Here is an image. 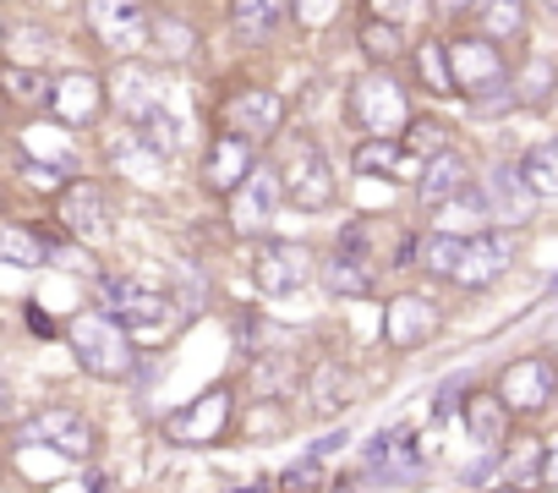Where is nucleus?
Returning a JSON list of instances; mask_svg holds the SVG:
<instances>
[{
  "mask_svg": "<svg viewBox=\"0 0 558 493\" xmlns=\"http://www.w3.org/2000/svg\"><path fill=\"white\" fill-rule=\"evenodd\" d=\"M329 482H335V477L324 471V460H318V455H302V460L286 471V493H324Z\"/></svg>",
  "mask_w": 558,
  "mask_h": 493,
  "instance_id": "nucleus-40",
  "label": "nucleus"
},
{
  "mask_svg": "<svg viewBox=\"0 0 558 493\" xmlns=\"http://www.w3.org/2000/svg\"><path fill=\"white\" fill-rule=\"evenodd\" d=\"M279 176L268 165H252V176L230 192V230L235 236H263L274 225V208H279Z\"/></svg>",
  "mask_w": 558,
  "mask_h": 493,
  "instance_id": "nucleus-16",
  "label": "nucleus"
},
{
  "mask_svg": "<svg viewBox=\"0 0 558 493\" xmlns=\"http://www.w3.org/2000/svg\"><path fill=\"white\" fill-rule=\"evenodd\" d=\"M296 17L291 0H230V34L241 45H274Z\"/></svg>",
  "mask_w": 558,
  "mask_h": 493,
  "instance_id": "nucleus-22",
  "label": "nucleus"
},
{
  "mask_svg": "<svg viewBox=\"0 0 558 493\" xmlns=\"http://www.w3.org/2000/svg\"><path fill=\"white\" fill-rule=\"evenodd\" d=\"M252 165H257V143H246V137H235V132L219 127V132L208 137L203 159H197V181H203L208 197H230V192L252 176Z\"/></svg>",
  "mask_w": 558,
  "mask_h": 493,
  "instance_id": "nucleus-12",
  "label": "nucleus"
},
{
  "mask_svg": "<svg viewBox=\"0 0 558 493\" xmlns=\"http://www.w3.org/2000/svg\"><path fill=\"white\" fill-rule=\"evenodd\" d=\"M83 17H88V34L99 39V50H110L116 61L137 56L154 34V17L143 0H83Z\"/></svg>",
  "mask_w": 558,
  "mask_h": 493,
  "instance_id": "nucleus-6",
  "label": "nucleus"
},
{
  "mask_svg": "<svg viewBox=\"0 0 558 493\" xmlns=\"http://www.w3.org/2000/svg\"><path fill=\"white\" fill-rule=\"evenodd\" d=\"M553 105H558V99H553Z\"/></svg>",
  "mask_w": 558,
  "mask_h": 493,
  "instance_id": "nucleus-55",
  "label": "nucleus"
},
{
  "mask_svg": "<svg viewBox=\"0 0 558 493\" xmlns=\"http://www.w3.org/2000/svg\"><path fill=\"white\" fill-rule=\"evenodd\" d=\"M482 192H487V203H493V225H525V219H531V208H536V192L525 187L520 159L493 165V170L482 176Z\"/></svg>",
  "mask_w": 558,
  "mask_h": 493,
  "instance_id": "nucleus-21",
  "label": "nucleus"
},
{
  "mask_svg": "<svg viewBox=\"0 0 558 493\" xmlns=\"http://www.w3.org/2000/svg\"><path fill=\"white\" fill-rule=\"evenodd\" d=\"M345 400H351L345 368H340L335 357H329V362H318V368H313V411H318V417H335Z\"/></svg>",
  "mask_w": 558,
  "mask_h": 493,
  "instance_id": "nucleus-36",
  "label": "nucleus"
},
{
  "mask_svg": "<svg viewBox=\"0 0 558 493\" xmlns=\"http://www.w3.org/2000/svg\"><path fill=\"white\" fill-rule=\"evenodd\" d=\"M542 488H547V493H558V433H547V438H542Z\"/></svg>",
  "mask_w": 558,
  "mask_h": 493,
  "instance_id": "nucleus-46",
  "label": "nucleus"
},
{
  "mask_svg": "<svg viewBox=\"0 0 558 493\" xmlns=\"http://www.w3.org/2000/svg\"><path fill=\"white\" fill-rule=\"evenodd\" d=\"M23 176H28V187H39V192H61L66 181H77L72 170H61V165H45V159H23Z\"/></svg>",
  "mask_w": 558,
  "mask_h": 493,
  "instance_id": "nucleus-42",
  "label": "nucleus"
},
{
  "mask_svg": "<svg viewBox=\"0 0 558 493\" xmlns=\"http://www.w3.org/2000/svg\"><path fill=\"white\" fill-rule=\"evenodd\" d=\"M230 493H263V488H257V482H241V488H230Z\"/></svg>",
  "mask_w": 558,
  "mask_h": 493,
  "instance_id": "nucleus-51",
  "label": "nucleus"
},
{
  "mask_svg": "<svg viewBox=\"0 0 558 493\" xmlns=\"http://www.w3.org/2000/svg\"><path fill=\"white\" fill-rule=\"evenodd\" d=\"M438 329V308L416 291H400L384 302V346L389 351H416L427 335Z\"/></svg>",
  "mask_w": 558,
  "mask_h": 493,
  "instance_id": "nucleus-19",
  "label": "nucleus"
},
{
  "mask_svg": "<svg viewBox=\"0 0 558 493\" xmlns=\"http://www.w3.org/2000/svg\"><path fill=\"white\" fill-rule=\"evenodd\" d=\"M520 176H525V187L536 192V203H558V137L525 148V154H520Z\"/></svg>",
  "mask_w": 558,
  "mask_h": 493,
  "instance_id": "nucleus-32",
  "label": "nucleus"
},
{
  "mask_svg": "<svg viewBox=\"0 0 558 493\" xmlns=\"http://www.w3.org/2000/svg\"><path fill=\"white\" fill-rule=\"evenodd\" d=\"M427 7L438 17H471V12H482V0H427Z\"/></svg>",
  "mask_w": 558,
  "mask_h": 493,
  "instance_id": "nucleus-47",
  "label": "nucleus"
},
{
  "mask_svg": "<svg viewBox=\"0 0 558 493\" xmlns=\"http://www.w3.org/2000/svg\"><path fill=\"white\" fill-rule=\"evenodd\" d=\"M105 154H110V165H116L121 176H132V181H143V187H154V181L170 170V159H165L159 148H148L132 127H126L121 137H110V148H105Z\"/></svg>",
  "mask_w": 558,
  "mask_h": 493,
  "instance_id": "nucleus-26",
  "label": "nucleus"
},
{
  "mask_svg": "<svg viewBox=\"0 0 558 493\" xmlns=\"http://www.w3.org/2000/svg\"><path fill=\"white\" fill-rule=\"evenodd\" d=\"M99 308L121 324V329H137V335H159L170 329L175 318V297L159 291V286H143L132 275H105L99 280Z\"/></svg>",
  "mask_w": 558,
  "mask_h": 493,
  "instance_id": "nucleus-4",
  "label": "nucleus"
},
{
  "mask_svg": "<svg viewBox=\"0 0 558 493\" xmlns=\"http://www.w3.org/2000/svg\"><path fill=\"white\" fill-rule=\"evenodd\" d=\"M411 67H416V83L427 88V94H454V72H449V50H444V39H422L416 50H411Z\"/></svg>",
  "mask_w": 558,
  "mask_h": 493,
  "instance_id": "nucleus-34",
  "label": "nucleus"
},
{
  "mask_svg": "<svg viewBox=\"0 0 558 493\" xmlns=\"http://www.w3.org/2000/svg\"><path fill=\"white\" fill-rule=\"evenodd\" d=\"M246 269H252V286L263 297H296L318 275V264H313V253L302 241H263Z\"/></svg>",
  "mask_w": 558,
  "mask_h": 493,
  "instance_id": "nucleus-9",
  "label": "nucleus"
},
{
  "mask_svg": "<svg viewBox=\"0 0 558 493\" xmlns=\"http://www.w3.org/2000/svg\"><path fill=\"white\" fill-rule=\"evenodd\" d=\"M0 417H12V395H7V384H0Z\"/></svg>",
  "mask_w": 558,
  "mask_h": 493,
  "instance_id": "nucleus-49",
  "label": "nucleus"
},
{
  "mask_svg": "<svg viewBox=\"0 0 558 493\" xmlns=\"http://www.w3.org/2000/svg\"><path fill=\"white\" fill-rule=\"evenodd\" d=\"M225 433H230V389L225 384H214L208 395H197L165 417L170 444H219Z\"/></svg>",
  "mask_w": 558,
  "mask_h": 493,
  "instance_id": "nucleus-13",
  "label": "nucleus"
},
{
  "mask_svg": "<svg viewBox=\"0 0 558 493\" xmlns=\"http://www.w3.org/2000/svg\"><path fill=\"white\" fill-rule=\"evenodd\" d=\"M460 417H465V433H471L476 449H504V438H509V417H514V411L498 400V389H471L465 406H460Z\"/></svg>",
  "mask_w": 558,
  "mask_h": 493,
  "instance_id": "nucleus-24",
  "label": "nucleus"
},
{
  "mask_svg": "<svg viewBox=\"0 0 558 493\" xmlns=\"http://www.w3.org/2000/svg\"><path fill=\"white\" fill-rule=\"evenodd\" d=\"M351 170L367 176V181H411V187H416L422 159H416L400 137H362V143L351 148Z\"/></svg>",
  "mask_w": 558,
  "mask_h": 493,
  "instance_id": "nucleus-20",
  "label": "nucleus"
},
{
  "mask_svg": "<svg viewBox=\"0 0 558 493\" xmlns=\"http://www.w3.org/2000/svg\"><path fill=\"white\" fill-rule=\"evenodd\" d=\"M291 7H296V23L302 28H324V23L340 17V0H291Z\"/></svg>",
  "mask_w": 558,
  "mask_h": 493,
  "instance_id": "nucleus-44",
  "label": "nucleus"
},
{
  "mask_svg": "<svg viewBox=\"0 0 558 493\" xmlns=\"http://www.w3.org/2000/svg\"><path fill=\"white\" fill-rule=\"evenodd\" d=\"M274 176H279V192H286L296 208H307V214H324V208H335V197H340L335 165H329L324 143H318V137H307V132L286 137Z\"/></svg>",
  "mask_w": 558,
  "mask_h": 493,
  "instance_id": "nucleus-1",
  "label": "nucleus"
},
{
  "mask_svg": "<svg viewBox=\"0 0 558 493\" xmlns=\"http://www.w3.org/2000/svg\"><path fill=\"white\" fill-rule=\"evenodd\" d=\"M17 438H23V444H45V449H56V455H66V460H88L99 433H94V422L77 417L72 406H39L34 417L17 422Z\"/></svg>",
  "mask_w": 558,
  "mask_h": 493,
  "instance_id": "nucleus-8",
  "label": "nucleus"
},
{
  "mask_svg": "<svg viewBox=\"0 0 558 493\" xmlns=\"http://www.w3.org/2000/svg\"><path fill=\"white\" fill-rule=\"evenodd\" d=\"M50 258V246L34 236V230H23V225H0V264H12V269H39Z\"/></svg>",
  "mask_w": 558,
  "mask_h": 493,
  "instance_id": "nucleus-35",
  "label": "nucleus"
},
{
  "mask_svg": "<svg viewBox=\"0 0 558 493\" xmlns=\"http://www.w3.org/2000/svg\"><path fill=\"white\" fill-rule=\"evenodd\" d=\"M487 493H514V488H487Z\"/></svg>",
  "mask_w": 558,
  "mask_h": 493,
  "instance_id": "nucleus-53",
  "label": "nucleus"
},
{
  "mask_svg": "<svg viewBox=\"0 0 558 493\" xmlns=\"http://www.w3.org/2000/svg\"><path fill=\"white\" fill-rule=\"evenodd\" d=\"M110 105L126 116V127H137V121H148V116L165 110V77H159L148 61L126 56V61L110 72Z\"/></svg>",
  "mask_w": 558,
  "mask_h": 493,
  "instance_id": "nucleus-14",
  "label": "nucleus"
},
{
  "mask_svg": "<svg viewBox=\"0 0 558 493\" xmlns=\"http://www.w3.org/2000/svg\"><path fill=\"white\" fill-rule=\"evenodd\" d=\"M444 50H449L454 94L476 99V94L509 83V56H504V45H493L482 28H476V34H454V39H444Z\"/></svg>",
  "mask_w": 558,
  "mask_h": 493,
  "instance_id": "nucleus-7",
  "label": "nucleus"
},
{
  "mask_svg": "<svg viewBox=\"0 0 558 493\" xmlns=\"http://www.w3.org/2000/svg\"><path fill=\"white\" fill-rule=\"evenodd\" d=\"M28 324H34V329H39V335H56V324H50V318H45V313H39V308H28Z\"/></svg>",
  "mask_w": 558,
  "mask_h": 493,
  "instance_id": "nucleus-48",
  "label": "nucleus"
},
{
  "mask_svg": "<svg viewBox=\"0 0 558 493\" xmlns=\"http://www.w3.org/2000/svg\"><path fill=\"white\" fill-rule=\"evenodd\" d=\"M493 477H504V449H482V460L460 471L465 488H493Z\"/></svg>",
  "mask_w": 558,
  "mask_h": 493,
  "instance_id": "nucleus-43",
  "label": "nucleus"
},
{
  "mask_svg": "<svg viewBox=\"0 0 558 493\" xmlns=\"http://www.w3.org/2000/svg\"><path fill=\"white\" fill-rule=\"evenodd\" d=\"M542 7H547V17H558V0H542Z\"/></svg>",
  "mask_w": 558,
  "mask_h": 493,
  "instance_id": "nucleus-52",
  "label": "nucleus"
},
{
  "mask_svg": "<svg viewBox=\"0 0 558 493\" xmlns=\"http://www.w3.org/2000/svg\"><path fill=\"white\" fill-rule=\"evenodd\" d=\"M460 253H465V236H454V230L416 236V269H427L433 280H454V269H460Z\"/></svg>",
  "mask_w": 558,
  "mask_h": 493,
  "instance_id": "nucleus-28",
  "label": "nucleus"
},
{
  "mask_svg": "<svg viewBox=\"0 0 558 493\" xmlns=\"http://www.w3.org/2000/svg\"><path fill=\"white\" fill-rule=\"evenodd\" d=\"M400 143H405L416 159H433V154L454 148V143H449V127H444V121H433V116H411V127L400 132Z\"/></svg>",
  "mask_w": 558,
  "mask_h": 493,
  "instance_id": "nucleus-37",
  "label": "nucleus"
},
{
  "mask_svg": "<svg viewBox=\"0 0 558 493\" xmlns=\"http://www.w3.org/2000/svg\"><path fill=\"white\" fill-rule=\"evenodd\" d=\"M50 7H61V0H50Z\"/></svg>",
  "mask_w": 558,
  "mask_h": 493,
  "instance_id": "nucleus-54",
  "label": "nucleus"
},
{
  "mask_svg": "<svg viewBox=\"0 0 558 493\" xmlns=\"http://www.w3.org/2000/svg\"><path fill=\"white\" fill-rule=\"evenodd\" d=\"M498 400L514 411V417H536L558 400V362L553 357H520L498 373Z\"/></svg>",
  "mask_w": 558,
  "mask_h": 493,
  "instance_id": "nucleus-11",
  "label": "nucleus"
},
{
  "mask_svg": "<svg viewBox=\"0 0 558 493\" xmlns=\"http://www.w3.org/2000/svg\"><path fill=\"white\" fill-rule=\"evenodd\" d=\"M547 346H553V351H558V318H553V324H547Z\"/></svg>",
  "mask_w": 558,
  "mask_h": 493,
  "instance_id": "nucleus-50",
  "label": "nucleus"
},
{
  "mask_svg": "<svg viewBox=\"0 0 558 493\" xmlns=\"http://www.w3.org/2000/svg\"><path fill=\"white\" fill-rule=\"evenodd\" d=\"M214 116H219L225 132H235V137H246V143H263V137H274V132H286L291 105L279 99L274 88H263V83H241V88H230V94L219 99Z\"/></svg>",
  "mask_w": 558,
  "mask_h": 493,
  "instance_id": "nucleus-5",
  "label": "nucleus"
},
{
  "mask_svg": "<svg viewBox=\"0 0 558 493\" xmlns=\"http://www.w3.org/2000/svg\"><path fill=\"white\" fill-rule=\"evenodd\" d=\"M66 346H72V357H77V368L83 373H94V378H132V368H137V351H132V335L105 313V308H94V313H77L72 324H66Z\"/></svg>",
  "mask_w": 558,
  "mask_h": 493,
  "instance_id": "nucleus-3",
  "label": "nucleus"
},
{
  "mask_svg": "<svg viewBox=\"0 0 558 493\" xmlns=\"http://www.w3.org/2000/svg\"><path fill=\"white\" fill-rule=\"evenodd\" d=\"M509 83H514L520 110H547L558 99V67H553V56H525L520 72H509Z\"/></svg>",
  "mask_w": 558,
  "mask_h": 493,
  "instance_id": "nucleus-27",
  "label": "nucleus"
},
{
  "mask_svg": "<svg viewBox=\"0 0 558 493\" xmlns=\"http://www.w3.org/2000/svg\"><path fill=\"white\" fill-rule=\"evenodd\" d=\"M105 105H110V88L94 72H66L50 88V110H56L61 127H94L105 116Z\"/></svg>",
  "mask_w": 558,
  "mask_h": 493,
  "instance_id": "nucleus-18",
  "label": "nucleus"
},
{
  "mask_svg": "<svg viewBox=\"0 0 558 493\" xmlns=\"http://www.w3.org/2000/svg\"><path fill=\"white\" fill-rule=\"evenodd\" d=\"M504 482L514 493H536L542 488V438H520L514 433V444H504Z\"/></svg>",
  "mask_w": 558,
  "mask_h": 493,
  "instance_id": "nucleus-31",
  "label": "nucleus"
},
{
  "mask_svg": "<svg viewBox=\"0 0 558 493\" xmlns=\"http://www.w3.org/2000/svg\"><path fill=\"white\" fill-rule=\"evenodd\" d=\"M56 219H61V230L66 236H77V241H105L110 236V203H105V192H99V181H66L61 192H56Z\"/></svg>",
  "mask_w": 558,
  "mask_h": 493,
  "instance_id": "nucleus-15",
  "label": "nucleus"
},
{
  "mask_svg": "<svg viewBox=\"0 0 558 493\" xmlns=\"http://www.w3.org/2000/svg\"><path fill=\"white\" fill-rule=\"evenodd\" d=\"M471 187V159L460 148H444L433 159H422V176H416V203L422 208H444L449 197H460Z\"/></svg>",
  "mask_w": 558,
  "mask_h": 493,
  "instance_id": "nucleus-23",
  "label": "nucleus"
},
{
  "mask_svg": "<svg viewBox=\"0 0 558 493\" xmlns=\"http://www.w3.org/2000/svg\"><path fill=\"white\" fill-rule=\"evenodd\" d=\"M454 406H465V378H444V389H438V400H433V417L444 422Z\"/></svg>",
  "mask_w": 558,
  "mask_h": 493,
  "instance_id": "nucleus-45",
  "label": "nucleus"
},
{
  "mask_svg": "<svg viewBox=\"0 0 558 493\" xmlns=\"http://www.w3.org/2000/svg\"><path fill=\"white\" fill-rule=\"evenodd\" d=\"M356 39H362V56H367L373 67H400V61L411 56L405 28H400V23H384V17H367Z\"/></svg>",
  "mask_w": 558,
  "mask_h": 493,
  "instance_id": "nucleus-30",
  "label": "nucleus"
},
{
  "mask_svg": "<svg viewBox=\"0 0 558 493\" xmlns=\"http://www.w3.org/2000/svg\"><path fill=\"white\" fill-rule=\"evenodd\" d=\"M422 444H416V433L400 422V428H384L373 444H367V471L373 477H384L389 488H405V482H416L422 477Z\"/></svg>",
  "mask_w": 558,
  "mask_h": 493,
  "instance_id": "nucleus-17",
  "label": "nucleus"
},
{
  "mask_svg": "<svg viewBox=\"0 0 558 493\" xmlns=\"http://www.w3.org/2000/svg\"><path fill=\"white\" fill-rule=\"evenodd\" d=\"M345 121L362 132V137H400L411 127V99L395 77V67H367L351 94H345Z\"/></svg>",
  "mask_w": 558,
  "mask_h": 493,
  "instance_id": "nucleus-2",
  "label": "nucleus"
},
{
  "mask_svg": "<svg viewBox=\"0 0 558 493\" xmlns=\"http://www.w3.org/2000/svg\"><path fill=\"white\" fill-rule=\"evenodd\" d=\"M154 39H159L165 61H192V50H197V34H192V23H181V17H159V23H154Z\"/></svg>",
  "mask_w": 558,
  "mask_h": 493,
  "instance_id": "nucleus-39",
  "label": "nucleus"
},
{
  "mask_svg": "<svg viewBox=\"0 0 558 493\" xmlns=\"http://www.w3.org/2000/svg\"><path fill=\"white\" fill-rule=\"evenodd\" d=\"M373 7V17H384V23H416V17H427V0H367Z\"/></svg>",
  "mask_w": 558,
  "mask_h": 493,
  "instance_id": "nucleus-41",
  "label": "nucleus"
},
{
  "mask_svg": "<svg viewBox=\"0 0 558 493\" xmlns=\"http://www.w3.org/2000/svg\"><path fill=\"white\" fill-rule=\"evenodd\" d=\"M476 28H482L493 45H514V39L525 34V0H482Z\"/></svg>",
  "mask_w": 558,
  "mask_h": 493,
  "instance_id": "nucleus-33",
  "label": "nucleus"
},
{
  "mask_svg": "<svg viewBox=\"0 0 558 493\" xmlns=\"http://www.w3.org/2000/svg\"><path fill=\"white\" fill-rule=\"evenodd\" d=\"M50 88L56 77H45L39 67H0V94L23 110H50Z\"/></svg>",
  "mask_w": 558,
  "mask_h": 493,
  "instance_id": "nucleus-29",
  "label": "nucleus"
},
{
  "mask_svg": "<svg viewBox=\"0 0 558 493\" xmlns=\"http://www.w3.org/2000/svg\"><path fill=\"white\" fill-rule=\"evenodd\" d=\"M291 428V411H286V400H279V395H257V406L246 411V433L252 438H279V433H286Z\"/></svg>",
  "mask_w": 558,
  "mask_h": 493,
  "instance_id": "nucleus-38",
  "label": "nucleus"
},
{
  "mask_svg": "<svg viewBox=\"0 0 558 493\" xmlns=\"http://www.w3.org/2000/svg\"><path fill=\"white\" fill-rule=\"evenodd\" d=\"M514 253H520V241H514V230H509V225H487V230L465 236V253H460L454 286H465V291H487L493 280H504V275H509Z\"/></svg>",
  "mask_w": 558,
  "mask_h": 493,
  "instance_id": "nucleus-10",
  "label": "nucleus"
},
{
  "mask_svg": "<svg viewBox=\"0 0 558 493\" xmlns=\"http://www.w3.org/2000/svg\"><path fill=\"white\" fill-rule=\"evenodd\" d=\"M318 280H324L329 297H340V302H367V297H378V269L362 264V258H351V253H340V246L318 264Z\"/></svg>",
  "mask_w": 558,
  "mask_h": 493,
  "instance_id": "nucleus-25",
  "label": "nucleus"
}]
</instances>
